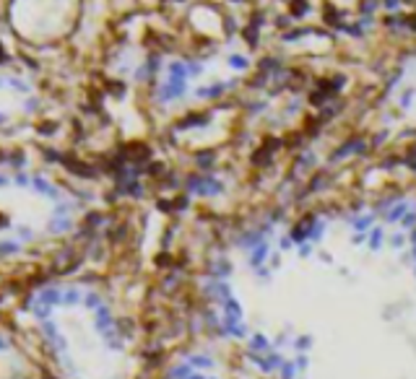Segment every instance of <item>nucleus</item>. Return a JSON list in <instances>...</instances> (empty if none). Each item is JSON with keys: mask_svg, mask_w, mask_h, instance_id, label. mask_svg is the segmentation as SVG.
<instances>
[{"mask_svg": "<svg viewBox=\"0 0 416 379\" xmlns=\"http://www.w3.org/2000/svg\"><path fill=\"white\" fill-rule=\"evenodd\" d=\"M8 185H11V177H8V174H0V187H8Z\"/></svg>", "mask_w": 416, "mask_h": 379, "instance_id": "22", "label": "nucleus"}, {"mask_svg": "<svg viewBox=\"0 0 416 379\" xmlns=\"http://www.w3.org/2000/svg\"><path fill=\"white\" fill-rule=\"evenodd\" d=\"M94 327H96V332H102L104 338H112L115 335V317H112V312H110V306H96L94 309Z\"/></svg>", "mask_w": 416, "mask_h": 379, "instance_id": "5", "label": "nucleus"}, {"mask_svg": "<svg viewBox=\"0 0 416 379\" xmlns=\"http://www.w3.org/2000/svg\"><path fill=\"white\" fill-rule=\"evenodd\" d=\"M213 159H216L213 153H198V159H195V161H198V166H201V169H208V166L213 164Z\"/></svg>", "mask_w": 416, "mask_h": 379, "instance_id": "18", "label": "nucleus"}, {"mask_svg": "<svg viewBox=\"0 0 416 379\" xmlns=\"http://www.w3.org/2000/svg\"><path fill=\"white\" fill-rule=\"evenodd\" d=\"M185 60H187V70H190V81L201 78V76L206 73V65H203V60H198V57H185Z\"/></svg>", "mask_w": 416, "mask_h": 379, "instance_id": "13", "label": "nucleus"}, {"mask_svg": "<svg viewBox=\"0 0 416 379\" xmlns=\"http://www.w3.org/2000/svg\"><path fill=\"white\" fill-rule=\"evenodd\" d=\"M187 379H203L201 374H193V377H187Z\"/></svg>", "mask_w": 416, "mask_h": 379, "instance_id": "25", "label": "nucleus"}, {"mask_svg": "<svg viewBox=\"0 0 416 379\" xmlns=\"http://www.w3.org/2000/svg\"><path fill=\"white\" fill-rule=\"evenodd\" d=\"M190 377V366L185 364V366H175L169 372V379H187Z\"/></svg>", "mask_w": 416, "mask_h": 379, "instance_id": "16", "label": "nucleus"}, {"mask_svg": "<svg viewBox=\"0 0 416 379\" xmlns=\"http://www.w3.org/2000/svg\"><path fill=\"white\" fill-rule=\"evenodd\" d=\"M21 109H24V114H37V112L42 109V99H39V96H34V94H29V96L24 99Z\"/></svg>", "mask_w": 416, "mask_h": 379, "instance_id": "12", "label": "nucleus"}, {"mask_svg": "<svg viewBox=\"0 0 416 379\" xmlns=\"http://www.w3.org/2000/svg\"><path fill=\"white\" fill-rule=\"evenodd\" d=\"M234 86H237V81H213V83L195 86L190 94H193V99H198V102H216V99H221Z\"/></svg>", "mask_w": 416, "mask_h": 379, "instance_id": "3", "label": "nucleus"}, {"mask_svg": "<svg viewBox=\"0 0 416 379\" xmlns=\"http://www.w3.org/2000/svg\"><path fill=\"white\" fill-rule=\"evenodd\" d=\"M29 187L37 192L39 197H47V200H52V203H58V200H62V195H60V187L58 185H52L44 174H31V182H29Z\"/></svg>", "mask_w": 416, "mask_h": 379, "instance_id": "4", "label": "nucleus"}, {"mask_svg": "<svg viewBox=\"0 0 416 379\" xmlns=\"http://www.w3.org/2000/svg\"><path fill=\"white\" fill-rule=\"evenodd\" d=\"M5 86L11 88V91H16V94H21V96L34 94V86L26 78H19V76H5Z\"/></svg>", "mask_w": 416, "mask_h": 379, "instance_id": "7", "label": "nucleus"}, {"mask_svg": "<svg viewBox=\"0 0 416 379\" xmlns=\"http://www.w3.org/2000/svg\"><path fill=\"white\" fill-rule=\"evenodd\" d=\"M21 252V242L19 239H3L0 242V257H11Z\"/></svg>", "mask_w": 416, "mask_h": 379, "instance_id": "10", "label": "nucleus"}, {"mask_svg": "<svg viewBox=\"0 0 416 379\" xmlns=\"http://www.w3.org/2000/svg\"><path fill=\"white\" fill-rule=\"evenodd\" d=\"M81 299H84L81 288H76V286L62 288V306H76V304H81Z\"/></svg>", "mask_w": 416, "mask_h": 379, "instance_id": "9", "label": "nucleus"}, {"mask_svg": "<svg viewBox=\"0 0 416 379\" xmlns=\"http://www.w3.org/2000/svg\"><path fill=\"white\" fill-rule=\"evenodd\" d=\"M81 301H84V304L89 306V309H96V306H102V296H99L96 291H89Z\"/></svg>", "mask_w": 416, "mask_h": 379, "instance_id": "15", "label": "nucleus"}, {"mask_svg": "<svg viewBox=\"0 0 416 379\" xmlns=\"http://www.w3.org/2000/svg\"><path fill=\"white\" fill-rule=\"evenodd\" d=\"M34 301L47 304V306H58V304H62V288H60V286H47V288H42V291L34 294Z\"/></svg>", "mask_w": 416, "mask_h": 379, "instance_id": "6", "label": "nucleus"}, {"mask_svg": "<svg viewBox=\"0 0 416 379\" xmlns=\"http://www.w3.org/2000/svg\"><path fill=\"white\" fill-rule=\"evenodd\" d=\"M5 348H8V343H5L3 338H0V351H5Z\"/></svg>", "mask_w": 416, "mask_h": 379, "instance_id": "24", "label": "nucleus"}, {"mask_svg": "<svg viewBox=\"0 0 416 379\" xmlns=\"http://www.w3.org/2000/svg\"><path fill=\"white\" fill-rule=\"evenodd\" d=\"M70 229H73V218H70V216H52L50 223H47L50 234H65Z\"/></svg>", "mask_w": 416, "mask_h": 379, "instance_id": "8", "label": "nucleus"}, {"mask_svg": "<svg viewBox=\"0 0 416 379\" xmlns=\"http://www.w3.org/2000/svg\"><path fill=\"white\" fill-rule=\"evenodd\" d=\"M224 190V185L216 179L213 174H208V171H195V174H190L187 179H185V192H190V195H219Z\"/></svg>", "mask_w": 416, "mask_h": 379, "instance_id": "2", "label": "nucleus"}, {"mask_svg": "<svg viewBox=\"0 0 416 379\" xmlns=\"http://www.w3.org/2000/svg\"><path fill=\"white\" fill-rule=\"evenodd\" d=\"M5 88V76H0V91Z\"/></svg>", "mask_w": 416, "mask_h": 379, "instance_id": "23", "label": "nucleus"}, {"mask_svg": "<svg viewBox=\"0 0 416 379\" xmlns=\"http://www.w3.org/2000/svg\"><path fill=\"white\" fill-rule=\"evenodd\" d=\"M227 62H229V68H232V70H237V73H245V70L250 68V60H247L245 55H239V52L229 55V57H227Z\"/></svg>", "mask_w": 416, "mask_h": 379, "instance_id": "11", "label": "nucleus"}, {"mask_svg": "<svg viewBox=\"0 0 416 379\" xmlns=\"http://www.w3.org/2000/svg\"><path fill=\"white\" fill-rule=\"evenodd\" d=\"M19 231V242H31L34 239V229L31 226H16Z\"/></svg>", "mask_w": 416, "mask_h": 379, "instance_id": "17", "label": "nucleus"}, {"mask_svg": "<svg viewBox=\"0 0 416 379\" xmlns=\"http://www.w3.org/2000/svg\"><path fill=\"white\" fill-rule=\"evenodd\" d=\"M266 252H268V249H266V244H263V247H258V249H255V255L250 257V263H252V265H258L260 260H266Z\"/></svg>", "mask_w": 416, "mask_h": 379, "instance_id": "19", "label": "nucleus"}, {"mask_svg": "<svg viewBox=\"0 0 416 379\" xmlns=\"http://www.w3.org/2000/svg\"><path fill=\"white\" fill-rule=\"evenodd\" d=\"M29 182H31V174H29V171H24V169H19L11 177V185H16V187H29Z\"/></svg>", "mask_w": 416, "mask_h": 379, "instance_id": "14", "label": "nucleus"}, {"mask_svg": "<svg viewBox=\"0 0 416 379\" xmlns=\"http://www.w3.org/2000/svg\"><path fill=\"white\" fill-rule=\"evenodd\" d=\"M8 122H11V114H8V112H3V109H0V128H5V125Z\"/></svg>", "mask_w": 416, "mask_h": 379, "instance_id": "21", "label": "nucleus"}, {"mask_svg": "<svg viewBox=\"0 0 416 379\" xmlns=\"http://www.w3.org/2000/svg\"><path fill=\"white\" fill-rule=\"evenodd\" d=\"M213 361L206 358V356H193V366H211Z\"/></svg>", "mask_w": 416, "mask_h": 379, "instance_id": "20", "label": "nucleus"}, {"mask_svg": "<svg viewBox=\"0 0 416 379\" xmlns=\"http://www.w3.org/2000/svg\"><path fill=\"white\" fill-rule=\"evenodd\" d=\"M187 94H190V81H177V78H164L161 83H156V88H153V99H156L161 107L182 102Z\"/></svg>", "mask_w": 416, "mask_h": 379, "instance_id": "1", "label": "nucleus"}]
</instances>
